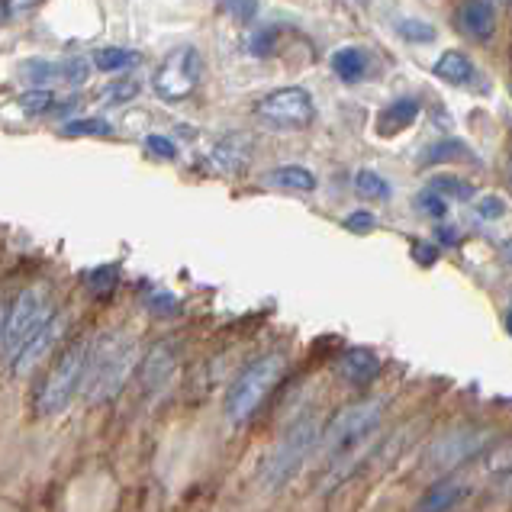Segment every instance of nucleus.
I'll use <instances>...</instances> for the list:
<instances>
[{
  "label": "nucleus",
  "mask_w": 512,
  "mask_h": 512,
  "mask_svg": "<svg viewBox=\"0 0 512 512\" xmlns=\"http://www.w3.org/2000/svg\"><path fill=\"white\" fill-rule=\"evenodd\" d=\"M380 409H384L380 400H361V403H351L335 413V419L323 432V442H319V448H323V461L329 467L323 490H332L342 477L355 471V455L361 448L371 445V438L380 426Z\"/></svg>",
  "instance_id": "f257e3e1"
},
{
  "label": "nucleus",
  "mask_w": 512,
  "mask_h": 512,
  "mask_svg": "<svg viewBox=\"0 0 512 512\" xmlns=\"http://www.w3.org/2000/svg\"><path fill=\"white\" fill-rule=\"evenodd\" d=\"M139 368V345L123 332L100 335L97 345L91 348V364H87L84 377V400L87 403H107Z\"/></svg>",
  "instance_id": "f03ea898"
},
{
  "label": "nucleus",
  "mask_w": 512,
  "mask_h": 512,
  "mask_svg": "<svg viewBox=\"0 0 512 512\" xmlns=\"http://www.w3.org/2000/svg\"><path fill=\"white\" fill-rule=\"evenodd\" d=\"M87 364H91V345L87 342L68 345L62 355H58V361L49 368L46 380H42L33 397L36 416H55L75 400V393L84 390Z\"/></svg>",
  "instance_id": "7ed1b4c3"
},
{
  "label": "nucleus",
  "mask_w": 512,
  "mask_h": 512,
  "mask_svg": "<svg viewBox=\"0 0 512 512\" xmlns=\"http://www.w3.org/2000/svg\"><path fill=\"white\" fill-rule=\"evenodd\" d=\"M323 442V429H319V419L316 416H300L294 426H290L281 442L274 445V451L261 464V484L265 490H281L290 477H294L303 461L310 458V451Z\"/></svg>",
  "instance_id": "20e7f679"
},
{
  "label": "nucleus",
  "mask_w": 512,
  "mask_h": 512,
  "mask_svg": "<svg viewBox=\"0 0 512 512\" xmlns=\"http://www.w3.org/2000/svg\"><path fill=\"white\" fill-rule=\"evenodd\" d=\"M284 377V355H261L258 361H252L248 368L236 377V384L229 387V397H226V419L242 426V422L252 419L261 403L268 400V393L281 384Z\"/></svg>",
  "instance_id": "39448f33"
},
{
  "label": "nucleus",
  "mask_w": 512,
  "mask_h": 512,
  "mask_svg": "<svg viewBox=\"0 0 512 512\" xmlns=\"http://www.w3.org/2000/svg\"><path fill=\"white\" fill-rule=\"evenodd\" d=\"M52 319V306L42 287H26L23 294L10 300L4 310V358L7 364L17 358V351Z\"/></svg>",
  "instance_id": "423d86ee"
},
{
  "label": "nucleus",
  "mask_w": 512,
  "mask_h": 512,
  "mask_svg": "<svg viewBox=\"0 0 512 512\" xmlns=\"http://www.w3.org/2000/svg\"><path fill=\"white\" fill-rule=\"evenodd\" d=\"M203 81V55L194 46H178L165 55V62L155 71V94L168 104H181L197 91Z\"/></svg>",
  "instance_id": "0eeeda50"
},
{
  "label": "nucleus",
  "mask_w": 512,
  "mask_h": 512,
  "mask_svg": "<svg viewBox=\"0 0 512 512\" xmlns=\"http://www.w3.org/2000/svg\"><path fill=\"white\" fill-rule=\"evenodd\" d=\"M255 113L277 129H303L313 123L316 107H313L310 91L294 84V87H277V91L265 94L258 100Z\"/></svg>",
  "instance_id": "6e6552de"
},
{
  "label": "nucleus",
  "mask_w": 512,
  "mask_h": 512,
  "mask_svg": "<svg viewBox=\"0 0 512 512\" xmlns=\"http://www.w3.org/2000/svg\"><path fill=\"white\" fill-rule=\"evenodd\" d=\"M490 442V432L484 429H471V426H464V429H455V432H445L438 442L429 448V467L432 471H451V467H458L464 464L467 458H474L484 451V445Z\"/></svg>",
  "instance_id": "1a4fd4ad"
},
{
  "label": "nucleus",
  "mask_w": 512,
  "mask_h": 512,
  "mask_svg": "<svg viewBox=\"0 0 512 512\" xmlns=\"http://www.w3.org/2000/svg\"><path fill=\"white\" fill-rule=\"evenodd\" d=\"M68 329V319L65 316H52L46 326H42L33 339H29L20 351H17V358L10 361V371L17 374V377H26V374H33L42 361L49 358V351L58 345V339L65 335Z\"/></svg>",
  "instance_id": "9d476101"
},
{
  "label": "nucleus",
  "mask_w": 512,
  "mask_h": 512,
  "mask_svg": "<svg viewBox=\"0 0 512 512\" xmlns=\"http://www.w3.org/2000/svg\"><path fill=\"white\" fill-rule=\"evenodd\" d=\"M380 358L374 355V351L368 348H348L345 355L339 358V364H335V371H339V377L345 380V384L351 387H368L374 384V380L380 377Z\"/></svg>",
  "instance_id": "9b49d317"
},
{
  "label": "nucleus",
  "mask_w": 512,
  "mask_h": 512,
  "mask_svg": "<svg viewBox=\"0 0 512 512\" xmlns=\"http://www.w3.org/2000/svg\"><path fill=\"white\" fill-rule=\"evenodd\" d=\"M458 29H464L474 42H490L496 36V4H484V0L461 4L458 7Z\"/></svg>",
  "instance_id": "f8f14e48"
},
{
  "label": "nucleus",
  "mask_w": 512,
  "mask_h": 512,
  "mask_svg": "<svg viewBox=\"0 0 512 512\" xmlns=\"http://www.w3.org/2000/svg\"><path fill=\"white\" fill-rule=\"evenodd\" d=\"M432 71L445 84H455V87H471L477 81V65L458 49H448V52L438 55V62L432 65Z\"/></svg>",
  "instance_id": "ddd939ff"
},
{
  "label": "nucleus",
  "mask_w": 512,
  "mask_h": 512,
  "mask_svg": "<svg viewBox=\"0 0 512 512\" xmlns=\"http://www.w3.org/2000/svg\"><path fill=\"white\" fill-rule=\"evenodd\" d=\"M471 493V487L464 484V480H442V484H435L426 490V496L416 503V512H448V509H455L464 496Z\"/></svg>",
  "instance_id": "4468645a"
},
{
  "label": "nucleus",
  "mask_w": 512,
  "mask_h": 512,
  "mask_svg": "<svg viewBox=\"0 0 512 512\" xmlns=\"http://www.w3.org/2000/svg\"><path fill=\"white\" fill-rule=\"evenodd\" d=\"M171 371H174V351L168 342H158L149 355L142 358V387L158 390L171 377Z\"/></svg>",
  "instance_id": "2eb2a0df"
},
{
  "label": "nucleus",
  "mask_w": 512,
  "mask_h": 512,
  "mask_svg": "<svg viewBox=\"0 0 512 512\" xmlns=\"http://www.w3.org/2000/svg\"><path fill=\"white\" fill-rule=\"evenodd\" d=\"M422 104L416 97H400V100H393L390 107L380 110L377 116V129L380 133H400V129L406 126H413L416 123V116H419Z\"/></svg>",
  "instance_id": "dca6fc26"
},
{
  "label": "nucleus",
  "mask_w": 512,
  "mask_h": 512,
  "mask_svg": "<svg viewBox=\"0 0 512 512\" xmlns=\"http://www.w3.org/2000/svg\"><path fill=\"white\" fill-rule=\"evenodd\" d=\"M268 184L274 187H284V190H300V194H310V190H316V174L310 168H300V165H281L265 174Z\"/></svg>",
  "instance_id": "f3484780"
},
{
  "label": "nucleus",
  "mask_w": 512,
  "mask_h": 512,
  "mask_svg": "<svg viewBox=\"0 0 512 512\" xmlns=\"http://www.w3.org/2000/svg\"><path fill=\"white\" fill-rule=\"evenodd\" d=\"M213 158H216L219 171H229V174L242 171L245 162H248V139L245 136H229V139H223V142L216 145Z\"/></svg>",
  "instance_id": "a211bd4d"
},
{
  "label": "nucleus",
  "mask_w": 512,
  "mask_h": 512,
  "mask_svg": "<svg viewBox=\"0 0 512 512\" xmlns=\"http://www.w3.org/2000/svg\"><path fill=\"white\" fill-rule=\"evenodd\" d=\"M364 68H368V58L358 46H342L339 52H332V71L339 75L342 81H358L364 75Z\"/></svg>",
  "instance_id": "6ab92c4d"
},
{
  "label": "nucleus",
  "mask_w": 512,
  "mask_h": 512,
  "mask_svg": "<svg viewBox=\"0 0 512 512\" xmlns=\"http://www.w3.org/2000/svg\"><path fill=\"white\" fill-rule=\"evenodd\" d=\"M94 65L104 71V75H113V71H126V68L139 65V55L129 49H120V46H104L94 52Z\"/></svg>",
  "instance_id": "aec40b11"
},
{
  "label": "nucleus",
  "mask_w": 512,
  "mask_h": 512,
  "mask_svg": "<svg viewBox=\"0 0 512 512\" xmlns=\"http://www.w3.org/2000/svg\"><path fill=\"white\" fill-rule=\"evenodd\" d=\"M429 190L445 200H471L474 197V184L458 178V174H435L429 181Z\"/></svg>",
  "instance_id": "412c9836"
},
{
  "label": "nucleus",
  "mask_w": 512,
  "mask_h": 512,
  "mask_svg": "<svg viewBox=\"0 0 512 512\" xmlns=\"http://www.w3.org/2000/svg\"><path fill=\"white\" fill-rule=\"evenodd\" d=\"M20 75L26 81H33L39 91H49V84L55 78H65V71H62V65H55V62H26L20 68Z\"/></svg>",
  "instance_id": "4be33fe9"
},
{
  "label": "nucleus",
  "mask_w": 512,
  "mask_h": 512,
  "mask_svg": "<svg viewBox=\"0 0 512 512\" xmlns=\"http://www.w3.org/2000/svg\"><path fill=\"white\" fill-rule=\"evenodd\" d=\"M355 190L361 197H368V200H387L390 197V184L380 178L377 171H358L355 174Z\"/></svg>",
  "instance_id": "5701e85b"
},
{
  "label": "nucleus",
  "mask_w": 512,
  "mask_h": 512,
  "mask_svg": "<svg viewBox=\"0 0 512 512\" xmlns=\"http://www.w3.org/2000/svg\"><path fill=\"white\" fill-rule=\"evenodd\" d=\"M62 136H110L113 129H110V123H104V120H94V116H81V120H68L62 129H58Z\"/></svg>",
  "instance_id": "b1692460"
},
{
  "label": "nucleus",
  "mask_w": 512,
  "mask_h": 512,
  "mask_svg": "<svg viewBox=\"0 0 512 512\" xmlns=\"http://www.w3.org/2000/svg\"><path fill=\"white\" fill-rule=\"evenodd\" d=\"M116 284H120V271H116L113 265H104V268H94L91 274H87V287H91L94 297H110Z\"/></svg>",
  "instance_id": "393cba45"
},
{
  "label": "nucleus",
  "mask_w": 512,
  "mask_h": 512,
  "mask_svg": "<svg viewBox=\"0 0 512 512\" xmlns=\"http://www.w3.org/2000/svg\"><path fill=\"white\" fill-rule=\"evenodd\" d=\"M20 110L29 113V116H42V113H49L55 110V94L52 91H39V87H33V91H23L20 94Z\"/></svg>",
  "instance_id": "a878e982"
},
{
  "label": "nucleus",
  "mask_w": 512,
  "mask_h": 512,
  "mask_svg": "<svg viewBox=\"0 0 512 512\" xmlns=\"http://www.w3.org/2000/svg\"><path fill=\"white\" fill-rule=\"evenodd\" d=\"M397 33L406 42H435V26L426 20H416V17H403L397 20Z\"/></svg>",
  "instance_id": "bb28decb"
},
{
  "label": "nucleus",
  "mask_w": 512,
  "mask_h": 512,
  "mask_svg": "<svg viewBox=\"0 0 512 512\" xmlns=\"http://www.w3.org/2000/svg\"><path fill=\"white\" fill-rule=\"evenodd\" d=\"M274 42H277V26H274V23H271V26H258V29H255V36L248 39V52L258 55V58H265V55H271Z\"/></svg>",
  "instance_id": "cd10ccee"
},
{
  "label": "nucleus",
  "mask_w": 512,
  "mask_h": 512,
  "mask_svg": "<svg viewBox=\"0 0 512 512\" xmlns=\"http://www.w3.org/2000/svg\"><path fill=\"white\" fill-rule=\"evenodd\" d=\"M464 155H467V145L464 142L445 139V142H438V145H432V149H429L426 165H432V162H448V158H464Z\"/></svg>",
  "instance_id": "c85d7f7f"
},
{
  "label": "nucleus",
  "mask_w": 512,
  "mask_h": 512,
  "mask_svg": "<svg viewBox=\"0 0 512 512\" xmlns=\"http://www.w3.org/2000/svg\"><path fill=\"white\" fill-rule=\"evenodd\" d=\"M139 94V81H116V84H110L107 91H104V100L107 104H123V100H133Z\"/></svg>",
  "instance_id": "c756f323"
},
{
  "label": "nucleus",
  "mask_w": 512,
  "mask_h": 512,
  "mask_svg": "<svg viewBox=\"0 0 512 512\" xmlns=\"http://www.w3.org/2000/svg\"><path fill=\"white\" fill-rule=\"evenodd\" d=\"M145 149H149V155L162 158V162H174V158H178V149H174V142L165 139V136H145Z\"/></svg>",
  "instance_id": "7c9ffc66"
},
{
  "label": "nucleus",
  "mask_w": 512,
  "mask_h": 512,
  "mask_svg": "<svg viewBox=\"0 0 512 512\" xmlns=\"http://www.w3.org/2000/svg\"><path fill=\"white\" fill-rule=\"evenodd\" d=\"M419 210L426 213V216H432V219H442V216L448 213V203H445V197L432 194V190L426 187V190L419 194Z\"/></svg>",
  "instance_id": "2f4dec72"
},
{
  "label": "nucleus",
  "mask_w": 512,
  "mask_h": 512,
  "mask_svg": "<svg viewBox=\"0 0 512 512\" xmlns=\"http://www.w3.org/2000/svg\"><path fill=\"white\" fill-rule=\"evenodd\" d=\"M145 303H149V310H152V313H162V316H174V313L181 310L178 300H174L171 294H162V290H155V294H152L149 300H145Z\"/></svg>",
  "instance_id": "473e14b6"
},
{
  "label": "nucleus",
  "mask_w": 512,
  "mask_h": 512,
  "mask_svg": "<svg viewBox=\"0 0 512 512\" xmlns=\"http://www.w3.org/2000/svg\"><path fill=\"white\" fill-rule=\"evenodd\" d=\"M377 226V219H374V213H368V210H355V213H348L345 216V229L348 232H371Z\"/></svg>",
  "instance_id": "72a5a7b5"
},
{
  "label": "nucleus",
  "mask_w": 512,
  "mask_h": 512,
  "mask_svg": "<svg viewBox=\"0 0 512 512\" xmlns=\"http://www.w3.org/2000/svg\"><path fill=\"white\" fill-rule=\"evenodd\" d=\"M509 467H512V442L500 445V448H496L493 455L487 458V471H493V474L509 471Z\"/></svg>",
  "instance_id": "f704fd0d"
},
{
  "label": "nucleus",
  "mask_w": 512,
  "mask_h": 512,
  "mask_svg": "<svg viewBox=\"0 0 512 512\" xmlns=\"http://www.w3.org/2000/svg\"><path fill=\"white\" fill-rule=\"evenodd\" d=\"M477 213L484 216V219H500V216L506 213V203H503V197H496V194H490V197H480V203H477Z\"/></svg>",
  "instance_id": "c9c22d12"
},
{
  "label": "nucleus",
  "mask_w": 512,
  "mask_h": 512,
  "mask_svg": "<svg viewBox=\"0 0 512 512\" xmlns=\"http://www.w3.org/2000/svg\"><path fill=\"white\" fill-rule=\"evenodd\" d=\"M62 71H65V81L68 84H84L87 81V62L78 55V58H68V62L62 65Z\"/></svg>",
  "instance_id": "e433bc0d"
},
{
  "label": "nucleus",
  "mask_w": 512,
  "mask_h": 512,
  "mask_svg": "<svg viewBox=\"0 0 512 512\" xmlns=\"http://www.w3.org/2000/svg\"><path fill=\"white\" fill-rule=\"evenodd\" d=\"M219 10L229 13V17L242 20V23H248V20H255V17H258V4H223Z\"/></svg>",
  "instance_id": "4c0bfd02"
},
{
  "label": "nucleus",
  "mask_w": 512,
  "mask_h": 512,
  "mask_svg": "<svg viewBox=\"0 0 512 512\" xmlns=\"http://www.w3.org/2000/svg\"><path fill=\"white\" fill-rule=\"evenodd\" d=\"M413 252L419 258V265H432V261L438 258V245H429V242H416Z\"/></svg>",
  "instance_id": "58836bf2"
},
{
  "label": "nucleus",
  "mask_w": 512,
  "mask_h": 512,
  "mask_svg": "<svg viewBox=\"0 0 512 512\" xmlns=\"http://www.w3.org/2000/svg\"><path fill=\"white\" fill-rule=\"evenodd\" d=\"M438 239H442L445 245H455V242H458V236L451 232V226H442V229H438Z\"/></svg>",
  "instance_id": "ea45409f"
},
{
  "label": "nucleus",
  "mask_w": 512,
  "mask_h": 512,
  "mask_svg": "<svg viewBox=\"0 0 512 512\" xmlns=\"http://www.w3.org/2000/svg\"><path fill=\"white\" fill-rule=\"evenodd\" d=\"M503 255H506V261L512 265V239H506V242H503Z\"/></svg>",
  "instance_id": "a19ab883"
},
{
  "label": "nucleus",
  "mask_w": 512,
  "mask_h": 512,
  "mask_svg": "<svg viewBox=\"0 0 512 512\" xmlns=\"http://www.w3.org/2000/svg\"><path fill=\"white\" fill-rule=\"evenodd\" d=\"M506 329H509V335H512V313L506 316Z\"/></svg>",
  "instance_id": "79ce46f5"
},
{
  "label": "nucleus",
  "mask_w": 512,
  "mask_h": 512,
  "mask_svg": "<svg viewBox=\"0 0 512 512\" xmlns=\"http://www.w3.org/2000/svg\"><path fill=\"white\" fill-rule=\"evenodd\" d=\"M509 181H512V168H509Z\"/></svg>",
  "instance_id": "37998d69"
},
{
  "label": "nucleus",
  "mask_w": 512,
  "mask_h": 512,
  "mask_svg": "<svg viewBox=\"0 0 512 512\" xmlns=\"http://www.w3.org/2000/svg\"><path fill=\"white\" fill-rule=\"evenodd\" d=\"M509 97H512V84H509Z\"/></svg>",
  "instance_id": "c03bdc74"
}]
</instances>
